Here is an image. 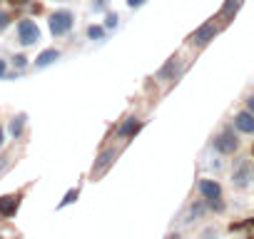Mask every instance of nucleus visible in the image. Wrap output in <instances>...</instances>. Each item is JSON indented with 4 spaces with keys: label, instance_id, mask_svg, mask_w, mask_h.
<instances>
[{
    "label": "nucleus",
    "instance_id": "1",
    "mask_svg": "<svg viewBox=\"0 0 254 239\" xmlns=\"http://www.w3.org/2000/svg\"><path fill=\"white\" fill-rule=\"evenodd\" d=\"M249 182H252V162L249 160H242L234 167V172H232V184L237 189H244V187H249Z\"/></svg>",
    "mask_w": 254,
    "mask_h": 239
},
{
    "label": "nucleus",
    "instance_id": "2",
    "mask_svg": "<svg viewBox=\"0 0 254 239\" xmlns=\"http://www.w3.org/2000/svg\"><path fill=\"white\" fill-rule=\"evenodd\" d=\"M199 192H202L204 199H209L212 207H217V209L224 207V204L219 202V199H222V189H219L217 182H212V179H202V182H199Z\"/></svg>",
    "mask_w": 254,
    "mask_h": 239
},
{
    "label": "nucleus",
    "instance_id": "3",
    "mask_svg": "<svg viewBox=\"0 0 254 239\" xmlns=\"http://www.w3.org/2000/svg\"><path fill=\"white\" fill-rule=\"evenodd\" d=\"M70 28H72V15H70L67 10H58V13L50 18V33H53V35H65Z\"/></svg>",
    "mask_w": 254,
    "mask_h": 239
},
{
    "label": "nucleus",
    "instance_id": "4",
    "mask_svg": "<svg viewBox=\"0 0 254 239\" xmlns=\"http://www.w3.org/2000/svg\"><path fill=\"white\" fill-rule=\"evenodd\" d=\"M18 35H20V43H23V45H33V43L40 40V30H38V25H35L33 20H20Z\"/></svg>",
    "mask_w": 254,
    "mask_h": 239
},
{
    "label": "nucleus",
    "instance_id": "5",
    "mask_svg": "<svg viewBox=\"0 0 254 239\" xmlns=\"http://www.w3.org/2000/svg\"><path fill=\"white\" fill-rule=\"evenodd\" d=\"M214 147H217L219 152H224V155H229V152H234V150L239 147V140L234 137V132H229V130H224V132H219V135L214 137Z\"/></svg>",
    "mask_w": 254,
    "mask_h": 239
},
{
    "label": "nucleus",
    "instance_id": "6",
    "mask_svg": "<svg viewBox=\"0 0 254 239\" xmlns=\"http://www.w3.org/2000/svg\"><path fill=\"white\" fill-rule=\"evenodd\" d=\"M234 125H237V130L252 135V132H254V115H252V112H239V115L234 117Z\"/></svg>",
    "mask_w": 254,
    "mask_h": 239
},
{
    "label": "nucleus",
    "instance_id": "7",
    "mask_svg": "<svg viewBox=\"0 0 254 239\" xmlns=\"http://www.w3.org/2000/svg\"><path fill=\"white\" fill-rule=\"evenodd\" d=\"M18 204H20V199H18L15 194H8V197H0V214H5V217L15 214Z\"/></svg>",
    "mask_w": 254,
    "mask_h": 239
},
{
    "label": "nucleus",
    "instance_id": "8",
    "mask_svg": "<svg viewBox=\"0 0 254 239\" xmlns=\"http://www.w3.org/2000/svg\"><path fill=\"white\" fill-rule=\"evenodd\" d=\"M214 33H217V28H214V25H204V28H199V30L194 33V38H192V40H194L197 45H207V43L214 38Z\"/></svg>",
    "mask_w": 254,
    "mask_h": 239
},
{
    "label": "nucleus",
    "instance_id": "9",
    "mask_svg": "<svg viewBox=\"0 0 254 239\" xmlns=\"http://www.w3.org/2000/svg\"><path fill=\"white\" fill-rule=\"evenodd\" d=\"M58 58H60V53H58L55 48H50V50L40 53V58L35 60V65H38V67H48V65H53V62H55Z\"/></svg>",
    "mask_w": 254,
    "mask_h": 239
},
{
    "label": "nucleus",
    "instance_id": "10",
    "mask_svg": "<svg viewBox=\"0 0 254 239\" xmlns=\"http://www.w3.org/2000/svg\"><path fill=\"white\" fill-rule=\"evenodd\" d=\"M180 70H182V65H180V58H172V60H170V62L162 67V72H160V75H162V77H170V75H177Z\"/></svg>",
    "mask_w": 254,
    "mask_h": 239
},
{
    "label": "nucleus",
    "instance_id": "11",
    "mask_svg": "<svg viewBox=\"0 0 254 239\" xmlns=\"http://www.w3.org/2000/svg\"><path fill=\"white\" fill-rule=\"evenodd\" d=\"M112 157H115V152H105V155L100 157V162L92 167V175H102V172H105V167L112 162Z\"/></svg>",
    "mask_w": 254,
    "mask_h": 239
},
{
    "label": "nucleus",
    "instance_id": "12",
    "mask_svg": "<svg viewBox=\"0 0 254 239\" xmlns=\"http://www.w3.org/2000/svg\"><path fill=\"white\" fill-rule=\"evenodd\" d=\"M23 127H25V115H18V117L13 120V122H10V132L18 137V135L23 132Z\"/></svg>",
    "mask_w": 254,
    "mask_h": 239
},
{
    "label": "nucleus",
    "instance_id": "13",
    "mask_svg": "<svg viewBox=\"0 0 254 239\" xmlns=\"http://www.w3.org/2000/svg\"><path fill=\"white\" fill-rule=\"evenodd\" d=\"M137 130H140V122L130 120V122H125V125L120 127V135H132V132H137Z\"/></svg>",
    "mask_w": 254,
    "mask_h": 239
},
{
    "label": "nucleus",
    "instance_id": "14",
    "mask_svg": "<svg viewBox=\"0 0 254 239\" xmlns=\"http://www.w3.org/2000/svg\"><path fill=\"white\" fill-rule=\"evenodd\" d=\"M102 33H105V30L97 28V25H90V28H87V35H90L92 40H95V38H102Z\"/></svg>",
    "mask_w": 254,
    "mask_h": 239
},
{
    "label": "nucleus",
    "instance_id": "15",
    "mask_svg": "<svg viewBox=\"0 0 254 239\" xmlns=\"http://www.w3.org/2000/svg\"><path fill=\"white\" fill-rule=\"evenodd\" d=\"M75 197H77V189H70V192L65 194V199H63V204H60V207H65V204H70V202H75Z\"/></svg>",
    "mask_w": 254,
    "mask_h": 239
},
{
    "label": "nucleus",
    "instance_id": "16",
    "mask_svg": "<svg viewBox=\"0 0 254 239\" xmlns=\"http://www.w3.org/2000/svg\"><path fill=\"white\" fill-rule=\"evenodd\" d=\"M8 23H10V18H8L3 10H0V30H3V28H8Z\"/></svg>",
    "mask_w": 254,
    "mask_h": 239
},
{
    "label": "nucleus",
    "instance_id": "17",
    "mask_svg": "<svg viewBox=\"0 0 254 239\" xmlns=\"http://www.w3.org/2000/svg\"><path fill=\"white\" fill-rule=\"evenodd\" d=\"M202 239H217V232L214 229H204L202 232Z\"/></svg>",
    "mask_w": 254,
    "mask_h": 239
},
{
    "label": "nucleus",
    "instance_id": "18",
    "mask_svg": "<svg viewBox=\"0 0 254 239\" xmlns=\"http://www.w3.org/2000/svg\"><path fill=\"white\" fill-rule=\"evenodd\" d=\"M145 3V0H127V5H130V8H140Z\"/></svg>",
    "mask_w": 254,
    "mask_h": 239
},
{
    "label": "nucleus",
    "instance_id": "19",
    "mask_svg": "<svg viewBox=\"0 0 254 239\" xmlns=\"http://www.w3.org/2000/svg\"><path fill=\"white\" fill-rule=\"evenodd\" d=\"M115 25H117V15H110L107 18V28H115Z\"/></svg>",
    "mask_w": 254,
    "mask_h": 239
},
{
    "label": "nucleus",
    "instance_id": "20",
    "mask_svg": "<svg viewBox=\"0 0 254 239\" xmlns=\"http://www.w3.org/2000/svg\"><path fill=\"white\" fill-rule=\"evenodd\" d=\"M247 107H249V112H252V115H254V95H252V97H249V100H247Z\"/></svg>",
    "mask_w": 254,
    "mask_h": 239
},
{
    "label": "nucleus",
    "instance_id": "21",
    "mask_svg": "<svg viewBox=\"0 0 254 239\" xmlns=\"http://www.w3.org/2000/svg\"><path fill=\"white\" fill-rule=\"evenodd\" d=\"M15 65H18V67H23V65H25V58H23V55H18V58H15Z\"/></svg>",
    "mask_w": 254,
    "mask_h": 239
},
{
    "label": "nucleus",
    "instance_id": "22",
    "mask_svg": "<svg viewBox=\"0 0 254 239\" xmlns=\"http://www.w3.org/2000/svg\"><path fill=\"white\" fill-rule=\"evenodd\" d=\"M0 75H5V60H0Z\"/></svg>",
    "mask_w": 254,
    "mask_h": 239
},
{
    "label": "nucleus",
    "instance_id": "23",
    "mask_svg": "<svg viewBox=\"0 0 254 239\" xmlns=\"http://www.w3.org/2000/svg\"><path fill=\"white\" fill-rule=\"evenodd\" d=\"M10 3H15V5H20V3H25V0H10Z\"/></svg>",
    "mask_w": 254,
    "mask_h": 239
},
{
    "label": "nucleus",
    "instance_id": "24",
    "mask_svg": "<svg viewBox=\"0 0 254 239\" xmlns=\"http://www.w3.org/2000/svg\"><path fill=\"white\" fill-rule=\"evenodd\" d=\"M249 229H252V234H254V219H252V222H249Z\"/></svg>",
    "mask_w": 254,
    "mask_h": 239
}]
</instances>
